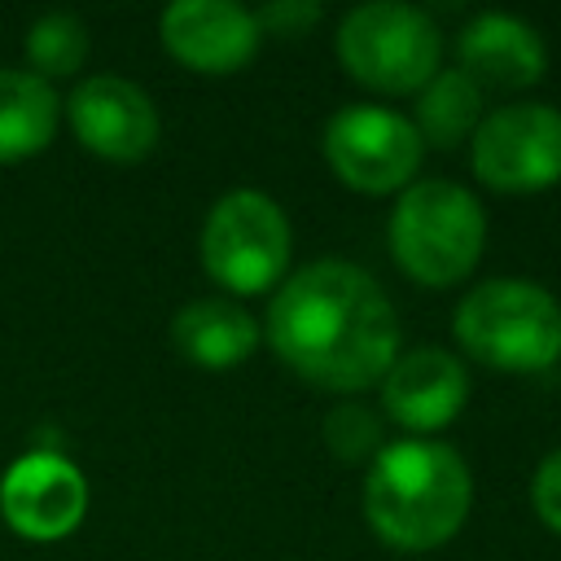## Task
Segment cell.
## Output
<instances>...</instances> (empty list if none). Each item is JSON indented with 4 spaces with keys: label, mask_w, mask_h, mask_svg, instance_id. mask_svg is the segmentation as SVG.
I'll return each mask as SVG.
<instances>
[{
    "label": "cell",
    "mask_w": 561,
    "mask_h": 561,
    "mask_svg": "<svg viewBox=\"0 0 561 561\" xmlns=\"http://www.w3.org/2000/svg\"><path fill=\"white\" fill-rule=\"evenodd\" d=\"M276 355L324 390H364L394 364L399 320L381 285L342 259L307 263L267 311Z\"/></svg>",
    "instance_id": "obj_1"
},
{
    "label": "cell",
    "mask_w": 561,
    "mask_h": 561,
    "mask_svg": "<svg viewBox=\"0 0 561 561\" xmlns=\"http://www.w3.org/2000/svg\"><path fill=\"white\" fill-rule=\"evenodd\" d=\"M57 96L44 75L0 70V162L31 158L53 140Z\"/></svg>",
    "instance_id": "obj_15"
},
{
    "label": "cell",
    "mask_w": 561,
    "mask_h": 561,
    "mask_svg": "<svg viewBox=\"0 0 561 561\" xmlns=\"http://www.w3.org/2000/svg\"><path fill=\"white\" fill-rule=\"evenodd\" d=\"M482 206L451 180H421L403 188L390 215L394 263L421 285H456L482 254Z\"/></svg>",
    "instance_id": "obj_3"
},
{
    "label": "cell",
    "mask_w": 561,
    "mask_h": 561,
    "mask_svg": "<svg viewBox=\"0 0 561 561\" xmlns=\"http://www.w3.org/2000/svg\"><path fill=\"white\" fill-rule=\"evenodd\" d=\"M473 171L504 193H530L561 180V114L552 105H504L473 131Z\"/></svg>",
    "instance_id": "obj_8"
},
{
    "label": "cell",
    "mask_w": 561,
    "mask_h": 561,
    "mask_svg": "<svg viewBox=\"0 0 561 561\" xmlns=\"http://www.w3.org/2000/svg\"><path fill=\"white\" fill-rule=\"evenodd\" d=\"M465 399H469V377L460 359L438 346H416L408 355H394V364L381 377V403L408 430H438L456 421Z\"/></svg>",
    "instance_id": "obj_12"
},
{
    "label": "cell",
    "mask_w": 561,
    "mask_h": 561,
    "mask_svg": "<svg viewBox=\"0 0 561 561\" xmlns=\"http://www.w3.org/2000/svg\"><path fill=\"white\" fill-rule=\"evenodd\" d=\"M421 131L381 105H346L324 127L329 167L359 193L403 188L421 167Z\"/></svg>",
    "instance_id": "obj_7"
},
{
    "label": "cell",
    "mask_w": 561,
    "mask_h": 561,
    "mask_svg": "<svg viewBox=\"0 0 561 561\" xmlns=\"http://www.w3.org/2000/svg\"><path fill=\"white\" fill-rule=\"evenodd\" d=\"M543 39L508 13H482L460 31V70L482 88H526L543 75Z\"/></svg>",
    "instance_id": "obj_13"
},
{
    "label": "cell",
    "mask_w": 561,
    "mask_h": 561,
    "mask_svg": "<svg viewBox=\"0 0 561 561\" xmlns=\"http://www.w3.org/2000/svg\"><path fill=\"white\" fill-rule=\"evenodd\" d=\"M478 110H482V88L465 70H438L425 83L421 101H416V123L412 127L421 131V140L451 149L478 123Z\"/></svg>",
    "instance_id": "obj_16"
},
{
    "label": "cell",
    "mask_w": 561,
    "mask_h": 561,
    "mask_svg": "<svg viewBox=\"0 0 561 561\" xmlns=\"http://www.w3.org/2000/svg\"><path fill=\"white\" fill-rule=\"evenodd\" d=\"M324 443L333 447V456H342V460H359V456L377 451V443H381V425H377V416H373L368 408L346 403V408H333V412L324 416Z\"/></svg>",
    "instance_id": "obj_18"
},
{
    "label": "cell",
    "mask_w": 561,
    "mask_h": 561,
    "mask_svg": "<svg viewBox=\"0 0 561 561\" xmlns=\"http://www.w3.org/2000/svg\"><path fill=\"white\" fill-rule=\"evenodd\" d=\"M202 263L232 294H263L289 263V224L280 206L254 188L219 197L202 228Z\"/></svg>",
    "instance_id": "obj_6"
},
{
    "label": "cell",
    "mask_w": 561,
    "mask_h": 561,
    "mask_svg": "<svg viewBox=\"0 0 561 561\" xmlns=\"http://www.w3.org/2000/svg\"><path fill=\"white\" fill-rule=\"evenodd\" d=\"M530 504H535V513L543 517V526H552V530L561 535V447H557L552 456H543V465L535 469Z\"/></svg>",
    "instance_id": "obj_19"
},
{
    "label": "cell",
    "mask_w": 561,
    "mask_h": 561,
    "mask_svg": "<svg viewBox=\"0 0 561 561\" xmlns=\"http://www.w3.org/2000/svg\"><path fill=\"white\" fill-rule=\"evenodd\" d=\"M162 44L193 70L224 75L250 61L259 44V22L232 0H175L162 13Z\"/></svg>",
    "instance_id": "obj_11"
},
{
    "label": "cell",
    "mask_w": 561,
    "mask_h": 561,
    "mask_svg": "<svg viewBox=\"0 0 561 561\" xmlns=\"http://www.w3.org/2000/svg\"><path fill=\"white\" fill-rule=\"evenodd\" d=\"M473 486L469 469L447 443L408 438L381 447L364 478V517L368 526L408 552L438 548L451 539L469 513Z\"/></svg>",
    "instance_id": "obj_2"
},
{
    "label": "cell",
    "mask_w": 561,
    "mask_h": 561,
    "mask_svg": "<svg viewBox=\"0 0 561 561\" xmlns=\"http://www.w3.org/2000/svg\"><path fill=\"white\" fill-rule=\"evenodd\" d=\"M26 57L44 75H75L88 57V31L70 13H44L26 35Z\"/></svg>",
    "instance_id": "obj_17"
},
{
    "label": "cell",
    "mask_w": 561,
    "mask_h": 561,
    "mask_svg": "<svg viewBox=\"0 0 561 561\" xmlns=\"http://www.w3.org/2000/svg\"><path fill=\"white\" fill-rule=\"evenodd\" d=\"M316 18H320V4H316V0H276V4H267L254 22L267 26V31H276V35H298V31H307Z\"/></svg>",
    "instance_id": "obj_20"
},
{
    "label": "cell",
    "mask_w": 561,
    "mask_h": 561,
    "mask_svg": "<svg viewBox=\"0 0 561 561\" xmlns=\"http://www.w3.org/2000/svg\"><path fill=\"white\" fill-rule=\"evenodd\" d=\"M88 508L83 473L57 451L22 456L0 482V513L26 539H61L79 526Z\"/></svg>",
    "instance_id": "obj_9"
},
{
    "label": "cell",
    "mask_w": 561,
    "mask_h": 561,
    "mask_svg": "<svg viewBox=\"0 0 561 561\" xmlns=\"http://www.w3.org/2000/svg\"><path fill=\"white\" fill-rule=\"evenodd\" d=\"M438 26L399 0H373L342 18L337 57L377 92H412L438 75Z\"/></svg>",
    "instance_id": "obj_5"
},
{
    "label": "cell",
    "mask_w": 561,
    "mask_h": 561,
    "mask_svg": "<svg viewBox=\"0 0 561 561\" xmlns=\"http://www.w3.org/2000/svg\"><path fill=\"white\" fill-rule=\"evenodd\" d=\"M70 127L83 149L114 162H136L158 145L153 101L118 75H92L70 92Z\"/></svg>",
    "instance_id": "obj_10"
},
{
    "label": "cell",
    "mask_w": 561,
    "mask_h": 561,
    "mask_svg": "<svg viewBox=\"0 0 561 561\" xmlns=\"http://www.w3.org/2000/svg\"><path fill=\"white\" fill-rule=\"evenodd\" d=\"M460 346L508 373H539L561 355V307L530 280H482L456 307Z\"/></svg>",
    "instance_id": "obj_4"
},
{
    "label": "cell",
    "mask_w": 561,
    "mask_h": 561,
    "mask_svg": "<svg viewBox=\"0 0 561 561\" xmlns=\"http://www.w3.org/2000/svg\"><path fill=\"white\" fill-rule=\"evenodd\" d=\"M171 337L184 359H193L202 368H232L254 351L259 324L245 307H237L228 298H197L175 311Z\"/></svg>",
    "instance_id": "obj_14"
}]
</instances>
